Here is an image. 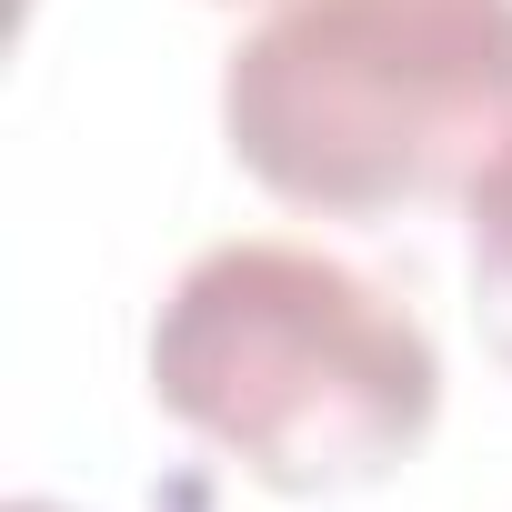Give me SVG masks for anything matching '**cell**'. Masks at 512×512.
I'll list each match as a JSON object with an SVG mask.
<instances>
[{"instance_id":"6da1fadb","label":"cell","mask_w":512,"mask_h":512,"mask_svg":"<svg viewBox=\"0 0 512 512\" xmlns=\"http://www.w3.org/2000/svg\"><path fill=\"white\" fill-rule=\"evenodd\" d=\"M151 402L272 492H362L442 412L432 332L312 241H221L151 322Z\"/></svg>"},{"instance_id":"277c9868","label":"cell","mask_w":512,"mask_h":512,"mask_svg":"<svg viewBox=\"0 0 512 512\" xmlns=\"http://www.w3.org/2000/svg\"><path fill=\"white\" fill-rule=\"evenodd\" d=\"M11 512H61V502H11Z\"/></svg>"},{"instance_id":"3957f363","label":"cell","mask_w":512,"mask_h":512,"mask_svg":"<svg viewBox=\"0 0 512 512\" xmlns=\"http://www.w3.org/2000/svg\"><path fill=\"white\" fill-rule=\"evenodd\" d=\"M462 211H472V312H482L492 352L512 362V151L462 191Z\"/></svg>"},{"instance_id":"7a4b0ae2","label":"cell","mask_w":512,"mask_h":512,"mask_svg":"<svg viewBox=\"0 0 512 512\" xmlns=\"http://www.w3.org/2000/svg\"><path fill=\"white\" fill-rule=\"evenodd\" d=\"M221 131L322 221L472 191L512 151V0H272L221 71Z\"/></svg>"}]
</instances>
